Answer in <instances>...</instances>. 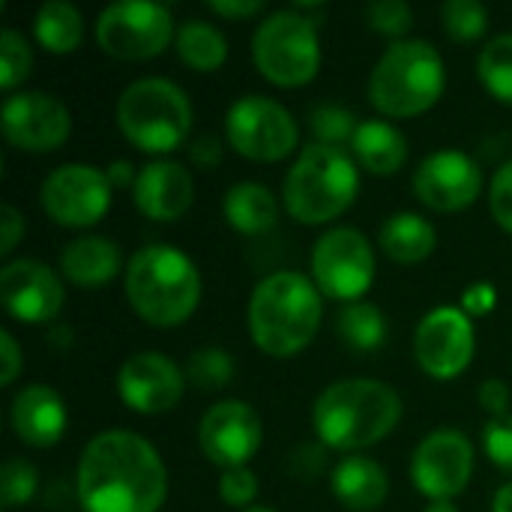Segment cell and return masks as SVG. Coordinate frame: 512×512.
Here are the masks:
<instances>
[{
  "label": "cell",
  "mask_w": 512,
  "mask_h": 512,
  "mask_svg": "<svg viewBox=\"0 0 512 512\" xmlns=\"http://www.w3.org/2000/svg\"><path fill=\"white\" fill-rule=\"evenodd\" d=\"M171 9L150 0H120L99 12L96 42L114 60H150L159 57L174 39Z\"/></svg>",
  "instance_id": "8fae6325"
},
{
  "label": "cell",
  "mask_w": 512,
  "mask_h": 512,
  "mask_svg": "<svg viewBox=\"0 0 512 512\" xmlns=\"http://www.w3.org/2000/svg\"><path fill=\"white\" fill-rule=\"evenodd\" d=\"M243 512H276V510H270V507H252V510H243Z\"/></svg>",
  "instance_id": "f907efd6"
},
{
  "label": "cell",
  "mask_w": 512,
  "mask_h": 512,
  "mask_svg": "<svg viewBox=\"0 0 512 512\" xmlns=\"http://www.w3.org/2000/svg\"><path fill=\"white\" fill-rule=\"evenodd\" d=\"M189 159L198 168H213L216 162H222V144H219V138L216 135H198L189 144Z\"/></svg>",
  "instance_id": "f6af8a7d"
},
{
  "label": "cell",
  "mask_w": 512,
  "mask_h": 512,
  "mask_svg": "<svg viewBox=\"0 0 512 512\" xmlns=\"http://www.w3.org/2000/svg\"><path fill=\"white\" fill-rule=\"evenodd\" d=\"M126 300L150 327H177L201 303V273L195 261L165 243H150L126 261Z\"/></svg>",
  "instance_id": "277c9868"
},
{
  "label": "cell",
  "mask_w": 512,
  "mask_h": 512,
  "mask_svg": "<svg viewBox=\"0 0 512 512\" xmlns=\"http://www.w3.org/2000/svg\"><path fill=\"white\" fill-rule=\"evenodd\" d=\"M369 30L402 42V36L414 27V9L405 0H372L363 12Z\"/></svg>",
  "instance_id": "d590c367"
},
{
  "label": "cell",
  "mask_w": 512,
  "mask_h": 512,
  "mask_svg": "<svg viewBox=\"0 0 512 512\" xmlns=\"http://www.w3.org/2000/svg\"><path fill=\"white\" fill-rule=\"evenodd\" d=\"M474 477V444L462 429L429 432L411 456V483L429 501H453Z\"/></svg>",
  "instance_id": "4fadbf2b"
},
{
  "label": "cell",
  "mask_w": 512,
  "mask_h": 512,
  "mask_svg": "<svg viewBox=\"0 0 512 512\" xmlns=\"http://www.w3.org/2000/svg\"><path fill=\"white\" fill-rule=\"evenodd\" d=\"M120 267H126L120 246L102 234H81L60 252V273L78 288H102L117 279Z\"/></svg>",
  "instance_id": "7402d4cb"
},
{
  "label": "cell",
  "mask_w": 512,
  "mask_h": 512,
  "mask_svg": "<svg viewBox=\"0 0 512 512\" xmlns=\"http://www.w3.org/2000/svg\"><path fill=\"white\" fill-rule=\"evenodd\" d=\"M360 192V171L345 147L306 144L282 180V204L300 225H327Z\"/></svg>",
  "instance_id": "8992f818"
},
{
  "label": "cell",
  "mask_w": 512,
  "mask_h": 512,
  "mask_svg": "<svg viewBox=\"0 0 512 512\" xmlns=\"http://www.w3.org/2000/svg\"><path fill=\"white\" fill-rule=\"evenodd\" d=\"M330 489L342 507L354 512H375L384 507L390 495V477L369 456H345L330 474Z\"/></svg>",
  "instance_id": "603a6c76"
},
{
  "label": "cell",
  "mask_w": 512,
  "mask_h": 512,
  "mask_svg": "<svg viewBox=\"0 0 512 512\" xmlns=\"http://www.w3.org/2000/svg\"><path fill=\"white\" fill-rule=\"evenodd\" d=\"M498 303V291L492 282H471L465 291H462V312L471 315V318H486Z\"/></svg>",
  "instance_id": "60d3db41"
},
{
  "label": "cell",
  "mask_w": 512,
  "mask_h": 512,
  "mask_svg": "<svg viewBox=\"0 0 512 512\" xmlns=\"http://www.w3.org/2000/svg\"><path fill=\"white\" fill-rule=\"evenodd\" d=\"M111 192L108 171L87 162H69L42 180L39 207L63 228H90L111 210Z\"/></svg>",
  "instance_id": "7c38bea8"
},
{
  "label": "cell",
  "mask_w": 512,
  "mask_h": 512,
  "mask_svg": "<svg viewBox=\"0 0 512 512\" xmlns=\"http://www.w3.org/2000/svg\"><path fill=\"white\" fill-rule=\"evenodd\" d=\"M33 36L48 54H72L84 39V18L66 0H48L36 9Z\"/></svg>",
  "instance_id": "83f0119b"
},
{
  "label": "cell",
  "mask_w": 512,
  "mask_h": 512,
  "mask_svg": "<svg viewBox=\"0 0 512 512\" xmlns=\"http://www.w3.org/2000/svg\"><path fill=\"white\" fill-rule=\"evenodd\" d=\"M477 351L474 321L462 312V306H435L423 315L414 333V357L417 366L435 381L459 378Z\"/></svg>",
  "instance_id": "5bb4252c"
},
{
  "label": "cell",
  "mask_w": 512,
  "mask_h": 512,
  "mask_svg": "<svg viewBox=\"0 0 512 512\" xmlns=\"http://www.w3.org/2000/svg\"><path fill=\"white\" fill-rule=\"evenodd\" d=\"M3 138L24 153H51L69 141L72 114L69 108L42 90H18L6 96L0 108Z\"/></svg>",
  "instance_id": "9a60e30c"
},
{
  "label": "cell",
  "mask_w": 512,
  "mask_h": 512,
  "mask_svg": "<svg viewBox=\"0 0 512 512\" xmlns=\"http://www.w3.org/2000/svg\"><path fill=\"white\" fill-rule=\"evenodd\" d=\"M447 66L441 51L426 39L393 42L369 72V102L393 120L420 117L441 102Z\"/></svg>",
  "instance_id": "5b68a950"
},
{
  "label": "cell",
  "mask_w": 512,
  "mask_h": 512,
  "mask_svg": "<svg viewBox=\"0 0 512 512\" xmlns=\"http://www.w3.org/2000/svg\"><path fill=\"white\" fill-rule=\"evenodd\" d=\"M132 201L141 216L153 222H177L195 201L192 171L174 159H153L138 168L132 183Z\"/></svg>",
  "instance_id": "ffe728a7"
},
{
  "label": "cell",
  "mask_w": 512,
  "mask_h": 512,
  "mask_svg": "<svg viewBox=\"0 0 512 512\" xmlns=\"http://www.w3.org/2000/svg\"><path fill=\"white\" fill-rule=\"evenodd\" d=\"M0 351H3V357H0V363H3L0 384L9 387V384H15V378H18L21 369H24V354H21L18 342H15V336H12L9 330H0Z\"/></svg>",
  "instance_id": "ee69618b"
},
{
  "label": "cell",
  "mask_w": 512,
  "mask_h": 512,
  "mask_svg": "<svg viewBox=\"0 0 512 512\" xmlns=\"http://www.w3.org/2000/svg\"><path fill=\"white\" fill-rule=\"evenodd\" d=\"M24 237V216L18 213V207L3 204L0 207V255H9Z\"/></svg>",
  "instance_id": "7bdbcfd3"
},
{
  "label": "cell",
  "mask_w": 512,
  "mask_h": 512,
  "mask_svg": "<svg viewBox=\"0 0 512 512\" xmlns=\"http://www.w3.org/2000/svg\"><path fill=\"white\" fill-rule=\"evenodd\" d=\"M441 21L450 39L474 42L489 30V9L480 0H447L441 6Z\"/></svg>",
  "instance_id": "1f68e13d"
},
{
  "label": "cell",
  "mask_w": 512,
  "mask_h": 512,
  "mask_svg": "<svg viewBox=\"0 0 512 512\" xmlns=\"http://www.w3.org/2000/svg\"><path fill=\"white\" fill-rule=\"evenodd\" d=\"M174 48H177V57L195 72H213L228 60L225 33L204 18L183 21L177 36H174Z\"/></svg>",
  "instance_id": "4316f807"
},
{
  "label": "cell",
  "mask_w": 512,
  "mask_h": 512,
  "mask_svg": "<svg viewBox=\"0 0 512 512\" xmlns=\"http://www.w3.org/2000/svg\"><path fill=\"white\" fill-rule=\"evenodd\" d=\"M255 69L276 87H303L321 69L318 18L303 12L279 9L270 12L252 36Z\"/></svg>",
  "instance_id": "ba28073f"
},
{
  "label": "cell",
  "mask_w": 512,
  "mask_h": 512,
  "mask_svg": "<svg viewBox=\"0 0 512 512\" xmlns=\"http://www.w3.org/2000/svg\"><path fill=\"white\" fill-rule=\"evenodd\" d=\"M135 177H138V171H132V165L129 162H111V168H108V180H111V186H132L135 183Z\"/></svg>",
  "instance_id": "7dc6e473"
},
{
  "label": "cell",
  "mask_w": 512,
  "mask_h": 512,
  "mask_svg": "<svg viewBox=\"0 0 512 512\" xmlns=\"http://www.w3.org/2000/svg\"><path fill=\"white\" fill-rule=\"evenodd\" d=\"M198 444L207 462L228 468H246L264 444V423L258 411L243 399L216 402L198 423Z\"/></svg>",
  "instance_id": "2e32d148"
},
{
  "label": "cell",
  "mask_w": 512,
  "mask_h": 512,
  "mask_svg": "<svg viewBox=\"0 0 512 512\" xmlns=\"http://www.w3.org/2000/svg\"><path fill=\"white\" fill-rule=\"evenodd\" d=\"M228 144L252 162H282L300 144L294 114L270 96H240L225 114Z\"/></svg>",
  "instance_id": "9c48e42d"
},
{
  "label": "cell",
  "mask_w": 512,
  "mask_h": 512,
  "mask_svg": "<svg viewBox=\"0 0 512 512\" xmlns=\"http://www.w3.org/2000/svg\"><path fill=\"white\" fill-rule=\"evenodd\" d=\"M33 69V48L15 27H3L0 33V87L15 90Z\"/></svg>",
  "instance_id": "e575fe53"
},
{
  "label": "cell",
  "mask_w": 512,
  "mask_h": 512,
  "mask_svg": "<svg viewBox=\"0 0 512 512\" xmlns=\"http://www.w3.org/2000/svg\"><path fill=\"white\" fill-rule=\"evenodd\" d=\"M423 512H459V507L453 501H429Z\"/></svg>",
  "instance_id": "681fc988"
},
{
  "label": "cell",
  "mask_w": 512,
  "mask_h": 512,
  "mask_svg": "<svg viewBox=\"0 0 512 512\" xmlns=\"http://www.w3.org/2000/svg\"><path fill=\"white\" fill-rule=\"evenodd\" d=\"M207 9L222 18H252L264 9V0H210Z\"/></svg>",
  "instance_id": "bcb514c9"
},
{
  "label": "cell",
  "mask_w": 512,
  "mask_h": 512,
  "mask_svg": "<svg viewBox=\"0 0 512 512\" xmlns=\"http://www.w3.org/2000/svg\"><path fill=\"white\" fill-rule=\"evenodd\" d=\"M477 399H480V405L492 414V420H495V417H507V414H510L512 393H510V387H507L501 378H489V381H483V384H480V390H477Z\"/></svg>",
  "instance_id": "b9f144b4"
},
{
  "label": "cell",
  "mask_w": 512,
  "mask_h": 512,
  "mask_svg": "<svg viewBox=\"0 0 512 512\" xmlns=\"http://www.w3.org/2000/svg\"><path fill=\"white\" fill-rule=\"evenodd\" d=\"M411 186L432 213H459L480 198L483 168L462 150H435L417 165Z\"/></svg>",
  "instance_id": "e0dca14e"
},
{
  "label": "cell",
  "mask_w": 512,
  "mask_h": 512,
  "mask_svg": "<svg viewBox=\"0 0 512 512\" xmlns=\"http://www.w3.org/2000/svg\"><path fill=\"white\" fill-rule=\"evenodd\" d=\"M375 249L369 237L351 225L324 231L312 246V282L324 297L357 303L375 282Z\"/></svg>",
  "instance_id": "30bf717a"
},
{
  "label": "cell",
  "mask_w": 512,
  "mask_h": 512,
  "mask_svg": "<svg viewBox=\"0 0 512 512\" xmlns=\"http://www.w3.org/2000/svg\"><path fill=\"white\" fill-rule=\"evenodd\" d=\"M327 468V447L324 444H300L291 456H288V471L300 480L309 483L315 477H321Z\"/></svg>",
  "instance_id": "ab89813d"
},
{
  "label": "cell",
  "mask_w": 512,
  "mask_h": 512,
  "mask_svg": "<svg viewBox=\"0 0 512 512\" xmlns=\"http://www.w3.org/2000/svg\"><path fill=\"white\" fill-rule=\"evenodd\" d=\"M324 318V294L297 270H279L264 276L246 309L249 336L267 357H294L312 345Z\"/></svg>",
  "instance_id": "3957f363"
},
{
  "label": "cell",
  "mask_w": 512,
  "mask_h": 512,
  "mask_svg": "<svg viewBox=\"0 0 512 512\" xmlns=\"http://www.w3.org/2000/svg\"><path fill=\"white\" fill-rule=\"evenodd\" d=\"M477 78L498 102L512 105V33L489 39L477 57Z\"/></svg>",
  "instance_id": "f546056e"
},
{
  "label": "cell",
  "mask_w": 512,
  "mask_h": 512,
  "mask_svg": "<svg viewBox=\"0 0 512 512\" xmlns=\"http://www.w3.org/2000/svg\"><path fill=\"white\" fill-rule=\"evenodd\" d=\"M351 156L375 177H393L408 162V138L390 120H363L351 141Z\"/></svg>",
  "instance_id": "cb8c5ba5"
},
{
  "label": "cell",
  "mask_w": 512,
  "mask_h": 512,
  "mask_svg": "<svg viewBox=\"0 0 512 512\" xmlns=\"http://www.w3.org/2000/svg\"><path fill=\"white\" fill-rule=\"evenodd\" d=\"M123 138L153 156H165L186 144L192 129V102L186 90L168 78L147 75L132 81L114 105Z\"/></svg>",
  "instance_id": "52a82bcc"
},
{
  "label": "cell",
  "mask_w": 512,
  "mask_h": 512,
  "mask_svg": "<svg viewBox=\"0 0 512 512\" xmlns=\"http://www.w3.org/2000/svg\"><path fill=\"white\" fill-rule=\"evenodd\" d=\"M357 126H360L357 117L342 105H318L309 111V129L315 135V144L345 147L354 141Z\"/></svg>",
  "instance_id": "836d02e7"
},
{
  "label": "cell",
  "mask_w": 512,
  "mask_h": 512,
  "mask_svg": "<svg viewBox=\"0 0 512 512\" xmlns=\"http://www.w3.org/2000/svg\"><path fill=\"white\" fill-rule=\"evenodd\" d=\"M36 489H39V474L27 459L12 456V459L3 462V468H0V504H3V512L27 507L33 501Z\"/></svg>",
  "instance_id": "d6a6232c"
},
{
  "label": "cell",
  "mask_w": 512,
  "mask_h": 512,
  "mask_svg": "<svg viewBox=\"0 0 512 512\" xmlns=\"http://www.w3.org/2000/svg\"><path fill=\"white\" fill-rule=\"evenodd\" d=\"M186 372L159 351H138L117 369V396L144 417L168 414L186 393Z\"/></svg>",
  "instance_id": "ac0fdd59"
},
{
  "label": "cell",
  "mask_w": 512,
  "mask_h": 512,
  "mask_svg": "<svg viewBox=\"0 0 512 512\" xmlns=\"http://www.w3.org/2000/svg\"><path fill=\"white\" fill-rule=\"evenodd\" d=\"M9 423L21 444L45 450L66 435L69 414L57 390L45 384H27L15 393L9 405Z\"/></svg>",
  "instance_id": "44dd1931"
},
{
  "label": "cell",
  "mask_w": 512,
  "mask_h": 512,
  "mask_svg": "<svg viewBox=\"0 0 512 512\" xmlns=\"http://www.w3.org/2000/svg\"><path fill=\"white\" fill-rule=\"evenodd\" d=\"M222 213L237 234L258 237V234H267L279 222V201L264 183L243 180L225 192Z\"/></svg>",
  "instance_id": "484cf974"
},
{
  "label": "cell",
  "mask_w": 512,
  "mask_h": 512,
  "mask_svg": "<svg viewBox=\"0 0 512 512\" xmlns=\"http://www.w3.org/2000/svg\"><path fill=\"white\" fill-rule=\"evenodd\" d=\"M483 450H486L492 465H498L501 471L512 474V414L495 417V420L486 423V429H483Z\"/></svg>",
  "instance_id": "74e56055"
},
{
  "label": "cell",
  "mask_w": 512,
  "mask_h": 512,
  "mask_svg": "<svg viewBox=\"0 0 512 512\" xmlns=\"http://www.w3.org/2000/svg\"><path fill=\"white\" fill-rule=\"evenodd\" d=\"M378 246L393 264L411 267V264H423L435 252L438 231L426 216L402 210L384 219V225L378 228Z\"/></svg>",
  "instance_id": "d4e9b609"
},
{
  "label": "cell",
  "mask_w": 512,
  "mask_h": 512,
  "mask_svg": "<svg viewBox=\"0 0 512 512\" xmlns=\"http://www.w3.org/2000/svg\"><path fill=\"white\" fill-rule=\"evenodd\" d=\"M492 512H512V480L504 483L498 492H495V501H492Z\"/></svg>",
  "instance_id": "c3c4849f"
},
{
  "label": "cell",
  "mask_w": 512,
  "mask_h": 512,
  "mask_svg": "<svg viewBox=\"0 0 512 512\" xmlns=\"http://www.w3.org/2000/svg\"><path fill=\"white\" fill-rule=\"evenodd\" d=\"M402 420L399 393L378 378H342L312 405V429L327 450L357 453L381 444Z\"/></svg>",
  "instance_id": "7a4b0ae2"
},
{
  "label": "cell",
  "mask_w": 512,
  "mask_h": 512,
  "mask_svg": "<svg viewBox=\"0 0 512 512\" xmlns=\"http://www.w3.org/2000/svg\"><path fill=\"white\" fill-rule=\"evenodd\" d=\"M75 492L84 512H159L168 498V471L147 438L105 429L81 450Z\"/></svg>",
  "instance_id": "6da1fadb"
},
{
  "label": "cell",
  "mask_w": 512,
  "mask_h": 512,
  "mask_svg": "<svg viewBox=\"0 0 512 512\" xmlns=\"http://www.w3.org/2000/svg\"><path fill=\"white\" fill-rule=\"evenodd\" d=\"M258 477L249 468H228L219 477V498L234 507V510H252V504L258 501Z\"/></svg>",
  "instance_id": "8d00e7d4"
},
{
  "label": "cell",
  "mask_w": 512,
  "mask_h": 512,
  "mask_svg": "<svg viewBox=\"0 0 512 512\" xmlns=\"http://www.w3.org/2000/svg\"><path fill=\"white\" fill-rule=\"evenodd\" d=\"M66 300L63 279L39 258H15L0 270V303L21 324H48Z\"/></svg>",
  "instance_id": "d6986e66"
},
{
  "label": "cell",
  "mask_w": 512,
  "mask_h": 512,
  "mask_svg": "<svg viewBox=\"0 0 512 512\" xmlns=\"http://www.w3.org/2000/svg\"><path fill=\"white\" fill-rule=\"evenodd\" d=\"M336 333L351 351L369 354V351H378L387 342V318L375 303L357 300V303H348L339 312Z\"/></svg>",
  "instance_id": "f1b7e54d"
},
{
  "label": "cell",
  "mask_w": 512,
  "mask_h": 512,
  "mask_svg": "<svg viewBox=\"0 0 512 512\" xmlns=\"http://www.w3.org/2000/svg\"><path fill=\"white\" fill-rule=\"evenodd\" d=\"M183 372H186V381H189L195 390H201V393H216V390H225V387L234 381L237 363H234V357H231L225 348L210 345V348L192 351Z\"/></svg>",
  "instance_id": "4dcf8cb0"
},
{
  "label": "cell",
  "mask_w": 512,
  "mask_h": 512,
  "mask_svg": "<svg viewBox=\"0 0 512 512\" xmlns=\"http://www.w3.org/2000/svg\"><path fill=\"white\" fill-rule=\"evenodd\" d=\"M489 210L495 216V222L512 234V159L504 162L495 177H492V186H489Z\"/></svg>",
  "instance_id": "f35d334b"
}]
</instances>
